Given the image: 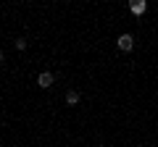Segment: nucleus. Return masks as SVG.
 Listing matches in <instances>:
<instances>
[{"instance_id": "2", "label": "nucleus", "mask_w": 158, "mask_h": 147, "mask_svg": "<svg viewBox=\"0 0 158 147\" xmlns=\"http://www.w3.org/2000/svg\"><path fill=\"white\" fill-rule=\"evenodd\" d=\"M53 81H56V76H53L50 71H42L37 76V87H42V89H48V87H53Z\"/></svg>"}, {"instance_id": "1", "label": "nucleus", "mask_w": 158, "mask_h": 147, "mask_svg": "<svg viewBox=\"0 0 158 147\" xmlns=\"http://www.w3.org/2000/svg\"><path fill=\"white\" fill-rule=\"evenodd\" d=\"M116 47L121 53H132L135 50V37H132V34H121V37L116 40Z\"/></svg>"}, {"instance_id": "4", "label": "nucleus", "mask_w": 158, "mask_h": 147, "mask_svg": "<svg viewBox=\"0 0 158 147\" xmlns=\"http://www.w3.org/2000/svg\"><path fill=\"white\" fill-rule=\"evenodd\" d=\"M66 105H69V108L79 105V92H77V89H69V92H66Z\"/></svg>"}, {"instance_id": "3", "label": "nucleus", "mask_w": 158, "mask_h": 147, "mask_svg": "<svg viewBox=\"0 0 158 147\" xmlns=\"http://www.w3.org/2000/svg\"><path fill=\"white\" fill-rule=\"evenodd\" d=\"M129 11L140 16V13H145V11H148V3H145V0H137V3H129Z\"/></svg>"}, {"instance_id": "6", "label": "nucleus", "mask_w": 158, "mask_h": 147, "mask_svg": "<svg viewBox=\"0 0 158 147\" xmlns=\"http://www.w3.org/2000/svg\"><path fill=\"white\" fill-rule=\"evenodd\" d=\"M0 63H3V50H0Z\"/></svg>"}, {"instance_id": "5", "label": "nucleus", "mask_w": 158, "mask_h": 147, "mask_svg": "<svg viewBox=\"0 0 158 147\" xmlns=\"http://www.w3.org/2000/svg\"><path fill=\"white\" fill-rule=\"evenodd\" d=\"M27 45H29V42H27V37H19V40L13 42V47H16V50H27Z\"/></svg>"}]
</instances>
